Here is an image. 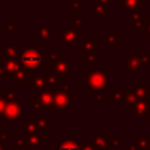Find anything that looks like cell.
Listing matches in <instances>:
<instances>
[{
    "instance_id": "cell-20",
    "label": "cell",
    "mask_w": 150,
    "mask_h": 150,
    "mask_svg": "<svg viewBox=\"0 0 150 150\" xmlns=\"http://www.w3.org/2000/svg\"><path fill=\"white\" fill-rule=\"evenodd\" d=\"M91 14L96 18L97 21H102L103 16L107 15V6H104V5L100 4V2L95 4L93 6V8H91Z\"/></svg>"
},
{
    "instance_id": "cell-37",
    "label": "cell",
    "mask_w": 150,
    "mask_h": 150,
    "mask_svg": "<svg viewBox=\"0 0 150 150\" xmlns=\"http://www.w3.org/2000/svg\"><path fill=\"white\" fill-rule=\"evenodd\" d=\"M70 9H71V11H81V9H82V6H81L80 0H71Z\"/></svg>"
},
{
    "instance_id": "cell-15",
    "label": "cell",
    "mask_w": 150,
    "mask_h": 150,
    "mask_svg": "<svg viewBox=\"0 0 150 150\" xmlns=\"http://www.w3.org/2000/svg\"><path fill=\"white\" fill-rule=\"evenodd\" d=\"M148 111H150V102L146 100H138L134 107V111L137 116H144Z\"/></svg>"
},
{
    "instance_id": "cell-18",
    "label": "cell",
    "mask_w": 150,
    "mask_h": 150,
    "mask_svg": "<svg viewBox=\"0 0 150 150\" xmlns=\"http://www.w3.org/2000/svg\"><path fill=\"white\" fill-rule=\"evenodd\" d=\"M150 143H149V138H138L136 137L132 142V144L130 143L129 145V150H148Z\"/></svg>"
},
{
    "instance_id": "cell-39",
    "label": "cell",
    "mask_w": 150,
    "mask_h": 150,
    "mask_svg": "<svg viewBox=\"0 0 150 150\" xmlns=\"http://www.w3.org/2000/svg\"><path fill=\"white\" fill-rule=\"evenodd\" d=\"M48 60H49V63H56L60 60V55L57 53H50Z\"/></svg>"
},
{
    "instance_id": "cell-28",
    "label": "cell",
    "mask_w": 150,
    "mask_h": 150,
    "mask_svg": "<svg viewBox=\"0 0 150 150\" xmlns=\"http://www.w3.org/2000/svg\"><path fill=\"white\" fill-rule=\"evenodd\" d=\"M145 21H146V18L145 15L141 14L134 22H135V29L136 30H139V32H144L145 30Z\"/></svg>"
},
{
    "instance_id": "cell-24",
    "label": "cell",
    "mask_w": 150,
    "mask_h": 150,
    "mask_svg": "<svg viewBox=\"0 0 150 150\" xmlns=\"http://www.w3.org/2000/svg\"><path fill=\"white\" fill-rule=\"evenodd\" d=\"M91 144L95 146V148H100V149H105L107 148V139L97 134V132H93L91 134Z\"/></svg>"
},
{
    "instance_id": "cell-46",
    "label": "cell",
    "mask_w": 150,
    "mask_h": 150,
    "mask_svg": "<svg viewBox=\"0 0 150 150\" xmlns=\"http://www.w3.org/2000/svg\"><path fill=\"white\" fill-rule=\"evenodd\" d=\"M148 150H150V145H149V148H148Z\"/></svg>"
},
{
    "instance_id": "cell-22",
    "label": "cell",
    "mask_w": 150,
    "mask_h": 150,
    "mask_svg": "<svg viewBox=\"0 0 150 150\" xmlns=\"http://www.w3.org/2000/svg\"><path fill=\"white\" fill-rule=\"evenodd\" d=\"M43 142H45V134L42 131H38L36 134L30 135V137L28 138V144L33 149L39 148V145L42 144Z\"/></svg>"
},
{
    "instance_id": "cell-7",
    "label": "cell",
    "mask_w": 150,
    "mask_h": 150,
    "mask_svg": "<svg viewBox=\"0 0 150 150\" xmlns=\"http://www.w3.org/2000/svg\"><path fill=\"white\" fill-rule=\"evenodd\" d=\"M81 42V28L80 27H67L62 30L60 38V47H71L75 48L76 45Z\"/></svg>"
},
{
    "instance_id": "cell-10",
    "label": "cell",
    "mask_w": 150,
    "mask_h": 150,
    "mask_svg": "<svg viewBox=\"0 0 150 150\" xmlns=\"http://www.w3.org/2000/svg\"><path fill=\"white\" fill-rule=\"evenodd\" d=\"M2 66V73L0 75V79L2 80H11L15 76L16 71L22 67L20 61H8L5 63H1Z\"/></svg>"
},
{
    "instance_id": "cell-43",
    "label": "cell",
    "mask_w": 150,
    "mask_h": 150,
    "mask_svg": "<svg viewBox=\"0 0 150 150\" xmlns=\"http://www.w3.org/2000/svg\"><path fill=\"white\" fill-rule=\"evenodd\" d=\"M144 116H145V118H144V120H145V122L150 124V111H148V112H146Z\"/></svg>"
},
{
    "instance_id": "cell-21",
    "label": "cell",
    "mask_w": 150,
    "mask_h": 150,
    "mask_svg": "<svg viewBox=\"0 0 150 150\" xmlns=\"http://www.w3.org/2000/svg\"><path fill=\"white\" fill-rule=\"evenodd\" d=\"M32 84L35 90H39V89L42 90L47 84V74H34Z\"/></svg>"
},
{
    "instance_id": "cell-29",
    "label": "cell",
    "mask_w": 150,
    "mask_h": 150,
    "mask_svg": "<svg viewBox=\"0 0 150 150\" xmlns=\"http://www.w3.org/2000/svg\"><path fill=\"white\" fill-rule=\"evenodd\" d=\"M22 127H23V130L25 132L29 134V135H34L36 134L39 130H38V127L34 122H23L22 123Z\"/></svg>"
},
{
    "instance_id": "cell-32",
    "label": "cell",
    "mask_w": 150,
    "mask_h": 150,
    "mask_svg": "<svg viewBox=\"0 0 150 150\" xmlns=\"http://www.w3.org/2000/svg\"><path fill=\"white\" fill-rule=\"evenodd\" d=\"M59 77L57 75L55 74H47V84L46 86H49V87H55L59 82Z\"/></svg>"
},
{
    "instance_id": "cell-3",
    "label": "cell",
    "mask_w": 150,
    "mask_h": 150,
    "mask_svg": "<svg viewBox=\"0 0 150 150\" xmlns=\"http://www.w3.org/2000/svg\"><path fill=\"white\" fill-rule=\"evenodd\" d=\"M54 93L55 87L46 86L38 95L33 97V108L35 111L50 110L54 111Z\"/></svg>"
},
{
    "instance_id": "cell-26",
    "label": "cell",
    "mask_w": 150,
    "mask_h": 150,
    "mask_svg": "<svg viewBox=\"0 0 150 150\" xmlns=\"http://www.w3.org/2000/svg\"><path fill=\"white\" fill-rule=\"evenodd\" d=\"M1 96L4 97L5 102H15V101H18V94L14 90L2 89L1 90Z\"/></svg>"
},
{
    "instance_id": "cell-30",
    "label": "cell",
    "mask_w": 150,
    "mask_h": 150,
    "mask_svg": "<svg viewBox=\"0 0 150 150\" xmlns=\"http://www.w3.org/2000/svg\"><path fill=\"white\" fill-rule=\"evenodd\" d=\"M108 100H109L110 102H112V104H114L115 107H117V105L120 104L121 100H122V91L115 90V91L112 93V95H109V96H108Z\"/></svg>"
},
{
    "instance_id": "cell-27",
    "label": "cell",
    "mask_w": 150,
    "mask_h": 150,
    "mask_svg": "<svg viewBox=\"0 0 150 150\" xmlns=\"http://www.w3.org/2000/svg\"><path fill=\"white\" fill-rule=\"evenodd\" d=\"M12 146L13 149H27L29 146L28 138H13Z\"/></svg>"
},
{
    "instance_id": "cell-35",
    "label": "cell",
    "mask_w": 150,
    "mask_h": 150,
    "mask_svg": "<svg viewBox=\"0 0 150 150\" xmlns=\"http://www.w3.org/2000/svg\"><path fill=\"white\" fill-rule=\"evenodd\" d=\"M86 61H87V63L96 64L97 63V54H88L86 56Z\"/></svg>"
},
{
    "instance_id": "cell-2",
    "label": "cell",
    "mask_w": 150,
    "mask_h": 150,
    "mask_svg": "<svg viewBox=\"0 0 150 150\" xmlns=\"http://www.w3.org/2000/svg\"><path fill=\"white\" fill-rule=\"evenodd\" d=\"M43 56H45L43 53L40 52V49L36 47L26 48L19 55V61H20L21 66L27 69H32V70L34 68L43 69L45 68V62H43L45 57Z\"/></svg>"
},
{
    "instance_id": "cell-6",
    "label": "cell",
    "mask_w": 150,
    "mask_h": 150,
    "mask_svg": "<svg viewBox=\"0 0 150 150\" xmlns=\"http://www.w3.org/2000/svg\"><path fill=\"white\" fill-rule=\"evenodd\" d=\"M1 122H22V101L6 102Z\"/></svg>"
},
{
    "instance_id": "cell-23",
    "label": "cell",
    "mask_w": 150,
    "mask_h": 150,
    "mask_svg": "<svg viewBox=\"0 0 150 150\" xmlns=\"http://www.w3.org/2000/svg\"><path fill=\"white\" fill-rule=\"evenodd\" d=\"M55 35V32L49 30L48 26H42L39 29V40L41 42H49L50 38H53Z\"/></svg>"
},
{
    "instance_id": "cell-17",
    "label": "cell",
    "mask_w": 150,
    "mask_h": 150,
    "mask_svg": "<svg viewBox=\"0 0 150 150\" xmlns=\"http://www.w3.org/2000/svg\"><path fill=\"white\" fill-rule=\"evenodd\" d=\"M135 95L138 100H146L150 93V84H136L135 86Z\"/></svg>"
},
{
    "instance_id": "cell-13",
    "label": "cell",
    "mask_w": 150,
    "mask_h": 150,
    "mask_svg": "<svg viewBox=\"0 0 150 150\" xmlns=\"http://www.w3.org/2000/svg\"><path fill=\"white\" fill-rule=\"evenodd\" d=\"M122 100H123L124 103L128 105L129 110H130V111H134V107H135L136 102L138 101V98L136 97L135 93L131 91V90H128V89L122 90Z\"/></svg>"
},
{
    "instance_id": "cell-44",
    "label": "cell",
    "mask_w": 150,
    "mask_h": 150,
    "mask_svg": "<svg viewBox=\"0 0 150 150\" xmlns=\"http://www.w3.org/2000/svg\"><path fill=\"white\" fill-rule=\"evenodd\" d=\"M0 150H6V145L2 142H0Z\"/></svg>"
},
{
    "instance_id": "cell-1",
    "label": "cell",
    "mask_w": 150,
    "mask_h": 150,
    "mask_svg": "<svg viewBox=\"0 0 150 150\" xmlns=\"http://www.w3.org/2000/svg\"><path fill=\"white\" fill-rule=\"evenodd\" d=\"M108 68L93 69L87 68L86 70V83L88 90L91 91L93 101H101L103 98V91L108 88Z\"/></svg>"
},
{
    "instance_id": "cell-36",
    "label": "cell",
    "mask_w": 150,
    "mask_h": 150,
    "mask_svg": "<svg viewBox=\"0 0 150 150\" xmlns=\"http://www.w3.org/2000/svg\"><path fill=\"white\" fill-rule=\"evenodd\" d=\"M139 15H141V13L138 9H130L129 11V20L130 21H135Z\"/></svg>"
},
{
    "instance_id": "cell-16",
    "label": "cell",
    "mask_w": 150,
    "mask_h": 150,
    "mask_svg": "<svg viewBox=\"0 0 150 150\" xmlns=\"http://www.w3.org/2000/svg\"><path fill=\"white\" fill-rule=\"evenodd\" d=\"M82 50L87 55L88 54H97V43H96V41L91 36H88L82 42Z\"/></svg>"
},
{
    "instance_id": "cell-33",
    "label": "cell",
    "mask_w": 150,
    "mask_h": 150,
    "mask_svg": "<svg viewBox=\"0 0 150 150\" xmlns=\"http://www.w3.org/2000/svg\"><path fill=\"white\" fill-rule=\"evenodd\" d=\"M118 146H120L118 138H116V137H109L107 139V148H109V149H118Z\"/></svg>"
},
{
    "instance_id": "cell-14",
    "label": "cell",
    "mask_w": 150,
    "mask_h": 150,
    "mask_svg": "<svg viewBox=\"0 0 150 150\" xmlns=\"http://www.w3.org/2000/svg\"><path fill=\"white\" fill-rule=\"evenodd\" d=\"M49 121L50 120H49L48 116H34V118H33V122L36 124L38 130L42 131L43 134L50 131V129H49Z\"/></svg>"
},
{
    "instance_id": "cell-38",
    "label": "cell",
    "mask_w": 150,
    "mask_h": 150,
    "mask_svg": "<svg viewBox=\"0 0 150 150\" xmlns=\"http://www.w3.org/2000/svg\"><path fill=\"white\" fill-rule=\"evenodd\" d=\"M79 148L80 150H96V148L91 144V143H82V144H79Z\"/></svg>"
},
{
    "instance_id": "cell-19",
    "label": "cell",
    "mask_w": 150,
    "mask_h": 150,
    "mask_svg": "<svg viewBox=\"0 0 150 150\" xmlns=\"http://www.w3.org/2000/svg\"><path fill=\"white\" fill-rule=\"evenodd\" d=\"M118 4L123 6L124 9H138L139 6L145 5V0H118Z\"/></svg>"
},
{
    "instance_id": "cell-34",
    "label": "cell",
    "mask_w": 150,
    "mask_h": 150,
    "mask_svg": "<svg viewBox=\"0 0 150 150\" xmlns=\"http://www.w3.org/2000/svg\"><path fill=\"white\" fill-rule=\"evenodd\" d=\"M16 26H18V21H15V20H9L6 22V29L8 32H15Z\"/></svg>"
},
{
    "instance_id": "cell-31",
    "label": "cell",
    "mask_w": 150,
    "mask_h": 150,
    "mask_svg": "<svg viewBox=\"0 0 150 150\" xmlns=\"http://www.w3.org/2000/svg\"><path fill=\"white\" fill-rule=\"evenodd\" d=\"M87 25H88V21L82 19L81 16H77L75 20L70 21V27H80V28H82V27H86Z\"/></svg>"
},
{
    "instance_id": "cell-9",
    "label": "cell",
    "mask_w": 150,
    "mask_h": 150,
    "mask_svg": "<svg viewBox=\"0 0 150 150\" xmlns=\"http://www.w3.org/2000/svg\"><path fill=\"white\" fill-rule=\"evenodd\" d=\"M19 50H18V42L16 41H8L6 47L1 49V61L2 63L8 61H18L19 60Z\"/></svg>"
},
{
    "instance_id": "cell-5",
    "label": "cell",
    "mask_w": 150,
    "mask_h": 150,
    "mask_svg": "<svg viewBox=\"0 0 150 150\" xmlns=\"http://www.w3.org/2000/svg\"><path fill=\"white\" fill-rule=\"evenodd\" d=\"M70 87L61 84L54 93V111H70Z\"/></svg>"
},
{
    "instance_id": "cell-25",
    "label": "cell",
    "mask_w": 150,
    "mask_h": 150,
    "mask_svg": "<svg viewBox=\"0 0 150 150\" xmlns=\"http://www.w3.org/2000/svg\"><path fill=\"white\" fill-rule=\"evenodd\" d=\"M118 35H120V32H118V30H114V32L109 33L108 35L102 36V41H103V42H105V43L108 45V47H109V48H112V47H114V45H115V43H116V41H117Z\"/></svg>"
},
{
    "instance_id": "cell-45",
    "label": "cell",
    "mask_w": 150,
    "mask_h": 150,
    "mask_svg": "<svg viewBox=\"0 0 150 150\" xmlns=\"http://www.w3.org/2000/svg\"><path fill=\"white\" fill-rule=\"evenodd\" d=\"M1 73H2V66L0 64V75H1Z\"/></svg>"
},
{
    "instance_id": "cell-8",
    "label": "cell",
    "mask_w": 150,
    "mask_h": 150,
    "mask_svg": "<svg viewBox=\"0 0 150 150\" xmlns=\"http://www.w3.org/2000/svg\"><path fill=\"white\" fill-rule=\"evenodd\" d=\"M49 68L55 70V75H57L60 80H63L71 70V60L70 57L60 59L56 63H49Z\"/></svg>"
},
{
    "instance_id": "cell-40",
    "label": "cell",
    "mask_w": 150,
    "mask_h": 150,
    "mask_svg": "<svg viewBox=\"0 0 150 150\" xmlns=\"http://www.w3.org/2000/svg\"><path fill=\"white\" fill-rule=\"evenodd\" d=\"M145 36H150V21H145V30H144Z\"/></svg>"
},
{
    "instance_id": "cell-12",
    "label": "cell",
    "mask_w": 150,
    "mask_h": 150,
    "mask_svg": "<svg viewBox=\"0 0 150 150\" xmlns=\"http://www.w3.org/2000/svg\"><path fill=\"white\" fill-rule=\"evenodd\" d=\"M55 150H80L79 143L73 138H62L55 144Z\"/></svg>"
},
{
    "instance_id": "cell-11",
    "label": "cell",
    "mask_w": 150,
    "mask_h": 150,
    "mask_svg": "<svg viewBox=\"0 0 150 150\" xmlns=\"http://www.w3.org/2000/svg\"><path fill=\"white\" fill-rule=\"evenodd\" d=\"M15 80L21 83V84H25V86H28V84H32L33 83V77H34V73L32 69H27L25 67H21L16 74H15Z\"/></svg>"
},
{
    "instance_id": "cell-41",
    "label": "cell",
    "mask_w": 150,
    "mask_h": 150,
    "mask_svg": "<svg viewBox=\"0 0 150 150\" xmlns=\"http://www.w3.org/2000/svg\"><path fill=\"white\" fill-rule=\"evenodd\" d=\"M5 104H6V102H5L4 97L0 95V116L2 115V111H4V109H5Z\"/></svg>"
},
{
    "instance_id": "cell-4",
    "label": "cell",
    "mask_w": 150,
    "mask_h": 150,
    "mask_svg": "<svg viewBox=\"0 0 150 150\" xmlns=\"http://www.w3.org/2000/svg\"><path fill=\"white\" fill-rule=\"evenodd\" d=\"M125 68L132 73V74H139L141 70H143L148 63H150V54L143 53V54H131L123 59Z\"/></svg>"
},
{
    "instance_id": "cell-42",
    "label": "cell",
    "mask_w": 150,
    "mask_h": 150,
    "mask_svg": "<svg viewBox=\"0 0 150 150\" xmlns=\"http://www.w3.org/2000/svg\"><path fill=\"white\" fill-rule=\"evenodd\" d=\"M100 4L104 5V6H108V5H112L114 4V0H98Z\"/></svg>"
}]
</instances>
